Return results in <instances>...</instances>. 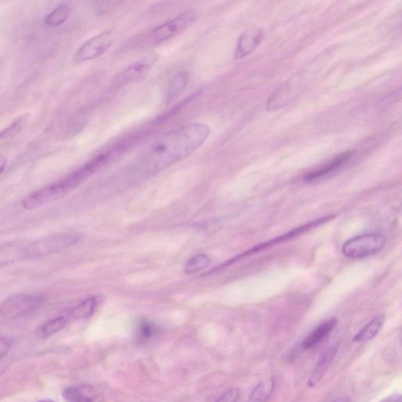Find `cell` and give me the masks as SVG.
Listing matches in <instances>:
<instances>
[{
    "label": "cell",
    "instance_id": "cell-1",
    "mask_svg": "<svg viewBox=\"0 0 402 402\" xmlns=\"http://www.w3.org/2000/svg\"><path fill=\"white\" fill-rule=\"evenodd\" d=\"M210 132L205 124L190 123L164 134L141 152L130 167L129 177L133 181L143 180L169 169L199 149Z\"/></svg>",
    "mask_w": 402,
    "mask_h": 402
},
{
    "label": "cell",
    "instance_id": "cell-2",
    "mask_svg": "<svg viewBox=\"0 0 402 402\" xmlns=\"http://www.w3.org/2000/svg\"><path fill=\"white\" fill-rule=\"evenodd\" d=\"M195 11H186L175 18L170 20L157 28L151 30L143 39L142 46H151L162 44L183 32L195 21Z\"/></svg>",
    "mask_w": 402,
    "mask_h": 402
},
{
    "label": "cell",
    "instance_id": "cell-3",
    "mask_svg": "<svg viewBox=\"0 0 402 402\" xmlns=\"http://www.w3.org/2000/svg\"><path fill=\"white\" fill-rule=\"evenodd\" d=\"M79 236L74 233H63L56 234L26 244L25 257L35 258L48 256L60 251L69 249V247L78 242Z\"/></svg>",
    "mask_w": 402,
    "mask_h": 402
},
{
    "label": "cell",
    "instance_id": "cell-4",
    "mask_svg": "<svg viewBox=\"0 0 402 402\" xmlns=\"http://www.w3.org/2000/svg\"><path fill=\"white\" fill-rule=\"evenodd\" d=\"M385 244L386 238L384 234L367 233L346 241L342 252L348 258H364L380 252Z\"/></svg>",
    "mask_w": 402,
    "mask_h": 402
},
{
    "label": "cell",
    "instance_id": "cell-5",
    "mask_svg": "<svg viewBox=\"0 0 402 402\" xmlns=\"http://www.w3.org/2000/svg\"><path fill=\"white\" fill-rule=\"evenodd\" d=\"M42 301L43 297L35 294H17L4 302L0 306V314L8 318L21 317L35 311Z\"/></svg>",
    "mask_w": 402,
    "mask_h": 402
},
{
    "label": "cell",
    "instance_id": "cell-6",
    "mask_svg": "<svg viewBox=\"0 0 402 402\" xmlns=\"http://www.w3.org/2000/svg\"><path fill=\"white\" fill-rule=\"evenodd\" d=\"M112 44L113 37L110 32H103L90 39L78 50L76 55L77 62H88L103 56L111 48Z\"/></svg>",
    "mask_w": 402,
    "mask_h": 402
},
{
    "label": "cell",
    "instance_id": "cell-7",
    "mask_svg": "<svg viewBox=\"0 0 402 402\" xmlns=\"http://www.w3.org/2000/svg\"><path fill=\"white\" fill-rule=\"evenodd\" d=\"M335 217H336V216H334V214H331V216H325L323 218L312 221V222L309 223H306L299 227H297L296 228V229H294L290 232L284 234V235L279 236L275 239L267 241V242H265L264 244H260L257 247H252V249L247 251L244 254H241L240 257L234 259L233 261H232V262H234V261L243 258L245 257L250 256V254H252L254 253H257L261 251H264L266 249L267 247H270L273 245L285 242V241L287 240H291L292 238L299 237V235H301V234H304L308 231H311L312 229H313V228L318 227L319 226L324 225L330 222V221H331ZM232 262L228 263V264H230Z\"/></svg>",
    "mask_w": 402,
    "mask_h": 402
},
{
    "label": "cell",
    "instance_id": "cell-8",
    "mask_svg": "<svg viewBox=\"0 0 402 402\" xmlns=\"http://www.w3.org/2000/svg\"><path fill=\"white\" fill-rule=\"evenodd\" d=\"M65 193H67L66 190L58 181L56 183L46 186L43 189L31 193L30 195L24 199L22 205L26 209H34L61 198Z\"/></svg>",
    "mask_w": 402,
    "mask_h": 402
},
{
    "label": "cell",
    "instance_id": "cell-9",
    "mask_svg": "<svg viewBox=\"0 0 402 402\" xmlns=\"http://www.w3.org/2000/svg\"><path fill=\"white\" fill-rule=\"evenodd\" d=\"M353 156L354 151H347L341 153L340 155L335 157L330 162H328L323 167H320V169L307 173L304 176V180L306 182H313V181L319 180L330 176L331 174L340 169L342 167L349 162Z\"/></svg>",
    "mask_w": 402,
    "mask_h": 402
},
{
    "label": "cell",
    "instance_id": "cell-10",
    "mask_svg": "<svg viewBox=\"0 0 402 402\" xmlns=\"http://www.w3.org/2000/svg\"><path fill=\"white\" fill-rule=\"evenodd\" d=\"M264 39V33L259 30H250L245 32L238 39L235 51L236 59H241L250 55L257 48Z\"/></svg>",
    "mask_w": 402,
    "mask_h": 402
},
{
    "label": "cell",
    "instance_id": "cell-11",
    "mask_svg": "<svg viewBox=\"0 0 402 402\" xmlns=\"http://www.w3.org/2000/svg\"><path fill=\"white\" fill-rule=\"evenodd\" d=\"M338 348V345L332 346L320 357L316 366L314 367L309 380H308V386L313 387L318 385L319 382L323 380L328 368L331 366L335 357H336Z\"/></svg>",
    "mask_w": 402,
    "mask_h": 402
},
{
    "label": "cell",
    "instance_id": "cell-12",
    "mask_svg": "<svg viewBox=\"0 0 402 402\" xmlns=\"http://www.w3.org/2000/svg\"><path fill=\"white\" fill-rule=\"evenodd\" d=\"M337 319L332 318L325 321L324 323L320 325L318 327L311 332L308 336L302 342V347L304 349L309 350L318 346L330 335L337 325Z\"/></svg>",
    "mask_w": 402,
    "mask_h": 402
},
{
    "label": "cell",
    "instance_id": "cell-13",
    "mask_svg": "<svg viewBox=\"0 0 402 402\" xmlns=\"http://www.w3.org/2000/svg\"><path fill=\"white\" fill-rule=\"evenodd\" d=\"M63 397L66 402H93L98 394L91 386L82 385L65 388Z\"/></svg>",
    "mask_w": 402,
    "mask_h": 402
},
{
    "label": "cell",
    "instance_id": "cell-14",
    "mask_svg": "<svg viewBox=\"0 0 402 402\" xmlns=\"http://www.w3.org/2000/svg\"><path fill=\"white\" fill-rule=\"evenodd\" d=\"M155 61V58H149L131 65L129 68L122 72V74L119 75L117 79V84H124L142 77L151 68V66Z\"/></svg>",
    "mask_w": 402,
    "mask_h": 402
},
{
    "label": "cell",
    "instance_id": "cell-15",
    "mask_svg": "<svg viewBox=\"0 0 402 402\" xmlns=\"http://www.w3.org/2000/svg\"><path fill=\"white\" fill-rule=\"evenodd\" d=\"M190 76L188 72L181 71L174 74L170 79L166 92V102L171 103L176 100L186 89L189 84Z\"/></svg>",
    "mask_w": 402,
    "mask_h": 402
},
{
    "label": "cell",
    "instance_id": "cell-16",
    "mask_svg": "<svg viewBox=\"0 0 402 402\" xmlns=\"http://www.w3.org/2000/svg\"><path fill=\"white\" fill-rule=\"evenodd\" d=\"M26 244L13 242L0 247V266L26 259Z\"/></svg>",
    "mask_w": 402,
    "mask_h": 402
},
{
    "label": "cell",
    "instance_id": "cell-17",
    "mask_svg": "<svg viewBox=\"0 0 402 402\" xmlns=\"http://www.w3.org/2000/svg\"><path fill=\"white\" fill-rule=\"evenodd\" d=\"M385 315L380 314L375 317L353 338L356 343H364L376 337L385 323Z\"/></svg>",
    "mask_w": 402,
    "mask_h": 402
},
{
    "label": "cell",
    "instance_id": "cell-18",
    "mask_svg": "<svg viewBox=\"0 0 402 402\" xmlns=\"http://www.w3.org/2000/svg\"><path fill=\"white\" fill-rule=\"evenodd\" d=\"M275 387V380L273 378H268L259 383L252 391L249 402H267Z\"/></svg>",
    "mask_w": 402,
    "mask_h": 402
},
{
    "label": "cell",
    "instance_id": "cell-19",
    "mask_svg": "<svg viewBox=\"0 0 402 402\" xmlns=\"http://www.w3.org/2000/svg\"><path fill=\"white\" fill-rule=\"evenodd\" d=\"M70 11L71 8L68 3L60 4L46 17L45 24L53 27L61 25L69 18Z\"/></svg>",
    "mask_w": 402,
    "mask_h": 402
},
{
    "label": "cell",
    "instance_id": "cell-20",
    "mask_svg": "<svg viewBox=\"0 0 402 402\" xmlns=\"http://www.w3.org/2000/svg\"><path fill=\"white\" fill-rule=\"evenodd\" d=\"M211 259L206 254H197L193 257L186 264L184 271L186 273H195L203 271L209 266Z\"/></svg>",
    "mask_w": 402,
    "mask_h": 402
},
{
    "label": "cell",
    "instance_id": "cell-21",
    "mask_svg": "<svg viewBox=\"0 0 402 402\" xmlns=\"http://www.w3.org/2000/svg\"><path fill=\"white\" fill-rule=\"evenodd\" d=\"M157 327L148 320L140 321L136 331V339L139 344H145L158 333Z\"/></svg>",
    "mask_w": 402,
    "mask_h": 402
},
{
    "label": "cell",
    "instance_id": "cell-22",
    "mask_svg": "<svg viewBox=\"0 0 402 402\" xmlns=\"http://www.w3.org/2000/svg\"><path fill=\"white\" fill-rule=\"evenodd\" d=\"M96 305L97 300L96 298L90 297L86 299L83 303L78 305L73 310L72 313V317L78 320L89 318L95 312Z\"/></svg>",
    "mask_w": 402,
    "mask_h": 402
},
{
    "label": "cell",
    "instance_id": "cell-23",
    "mask_svg": "<svg viewBox=\"0 0 402 402\" xmlns=\"http://www.w3.org/2000/svg\"><path fill=\"white\" fill-rule=\"evenodd\" d=\"M25 119L26 117L25 115L20 117L8 127L0 131V140L10 139L18 136L22 130Z\"/></svg>",
    "mask_w": 402,
    "mask_h": 402
},
{
    "label": "cell",
    "instance_id": "cell-24",
    "mask_svg": "<svg viewBox=\"0 0 402 402\" xmlns=\"http://www.w3.org/2000/svg\"><path fill=\"white\" fill-rule=\"evenodd\" d=\"M65 325L66 320L64 317L53 318L41 328V334L44 337H51L62 330Z\"/></svg>",
    "mask_w": 402,
    "mask_h": 402
},
{
    "label": "cell",
    "instance_id": "cell-25",
    "mask_svg": "<svg viewBox=\"0 0 402 402\" xmlns=\"http://www.w3.org/2000/svg\"><path fill=\"white\" fill-rule=\"evenodd\" d=\"M240 392L237 388L226 391L216 402H238Z\"/></svg>",
    "mask_w": 402,
    "mask_h": 402
},
{
    "label": "cell",
    "instance_id": "cell-26",
    "mask_svg": "<svg viewBox=\"0 0 402 402\" xmlns=\"http://www.w3.org/2000/svg\"><path fill=\"white\" fill-rule=\"evenodd\" d=\"M11 348L10 342L4 337H0V359H3L8 355Z\"/></svg>",
    "mask_w": 402,
    "mask_h": 402
},
{
    "label": "cell",
    "instance_id": "cell-27",
    "mask_svg": "<svg viewBox=\"0 0 402 402\" xmlns=\"http://www.w3.org/2000/svg\"><path fill=\"white\" fill-rule=\"evenodd\" d=\"M379 402H401V394H393Z\"/></svg>",
    "mask_w": 402,
    "mask_h": 402
},
{
    "label": "cell",
    "instance_id": "cell-28",
    "mask_svg": "<svg viewBox=\"0 0 402 402\" xmlns=\"http://www.w3.org/2000/svg\"><path fill=\"white\" fill-rule=\"evenodd\" d=\"M6 164H8V160H6L4 154L0 153V175H1L4 171Z\"/></svg>",
    "mask_w": 402,
    "mask_h": 402
},
{
    "label": "cell",
    "instance_id": "cell-29",
    "mask_svg": "<svg viewBox=\"0 0 402 402\" xmlns=\"http://www.w3.org/2000/svg\"><path fill=\"white\" fill-rule=\"evenodd\" d=\"M332 402H352L351 399L347 396H342L337 399H335Z\"/></svg>",
    "mask_w": 402,
    "mask_h": 402
},
{
    "label": "cell",
    "instance_id": "cell-30",
    "mask_svg": "<svg viewBox=\"0 0 402 402\" xmlns=\"http://www.w3.org/2000/svg\"><path fill=\"white\" fill-rule=\"evenodd\" d=\"M38 402H55V401H51V400H43V401H39Z\"/></svg>",
    "mask_w": 402,
    "mask_h": 402
}]
</instances>
